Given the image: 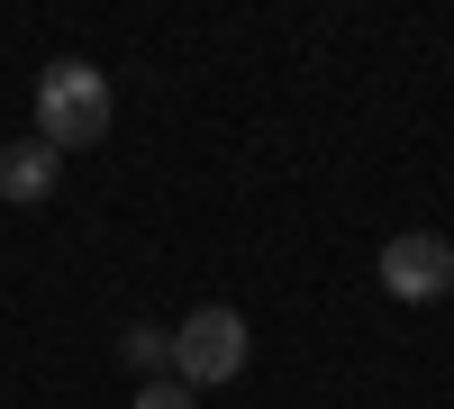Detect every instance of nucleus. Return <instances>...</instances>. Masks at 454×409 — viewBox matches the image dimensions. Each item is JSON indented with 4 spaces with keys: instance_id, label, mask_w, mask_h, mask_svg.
<instances>
[{
    "instance_id": "nucleus-3",
    "label": "nucleus",
    "mask_w": 454,
    "mask_h": 409,
    "mask_svg": "<svg viewBox=\"0 0 454 409\" xmlns=\"http://www.w3.org/2000/svg\"><path fill=\"white\" fill-rule=\"evenodd\" d=\"M382 291L391 301H409V310H427V301H445L454 291V237H436V228H400L391 246H382Z\"/></svg>"
},
{
    "instance_id": "nucleus-5",
    "label": "nucleus",
    "mask_w": 454,
    "mask_h": 409,
    "mask_svg": "<svg viewBox=\"0 0 454 409\" xmlns=\"http://www.w3.org/2000/svg\"><path fill=\"white\" fill-rule=\"evenodd\" d=\"M119 355L137 364V382H164V364H173V337H164V327H145V319H137L128 337H119Z\"/></svg>"
},
{
    "instance_id": "nucleus-1",
    "label": "nucleus",
    "mask_w": 454,
    "mask_h": 409,
    "mask_svg": "<svg viewBox=\"0 0 454 409\" xmlns=\"http://www.w3.org/2000/svg\"><path fill=\"white\" fill-rule=\"evenodd\" d=\"M109 73L100 64H82V55H64V64H46L36 73V137L55 146V155H82V146H100L109 137Z\"/></svg>"
},
{
    "instance_id": "nucleus-6",
    "label": "nucleus",
    "mask_w": 454,
    "mask_h": 409,
    "mask_svg": "<svg viewBox=\"0 0 454 409\" xmlns=\"http://www.w3.org/2000/svg\"><path fill=\"white\" fill-rule=\"evenodd\" d=\"M128 409H200V391H182V382L164 374V382H137V400H128Z\"/></svg>"
},
{
    "instance_id": "nucleus-2",
    "label": "nucleus",
    "mask_w": 454,
    "mask_h": 409,
    "mask_svg": "<svg viewBox=\"0 0 454 409\" xmlns=\"http://www.w3.org/2000/svg\"><path fill=\"white\" fill-rule=\"evenodd\" d=\"M246 355H254V327H246V310H227V301H209V310H192V319L173 327V382L182 391L237 382Z\"/></svg>"
},
{
    "instance_id": "nucleus-4",
    "label": "nucleus",
    "mask_w": 454,
    "mask_h": 409,
    "mask_svg": "<svg viewBox=\"0 0 454 409\" xmlns=\"http://www.w3.org/2000/svg\"><path fill=\"white\" fill-rule=\"evenodd\" d=\"M55 173H64V155H55L46 137H27V146H0V201H10V209H36V201L55 192Z\"/></svg>"
}]
</instances>
